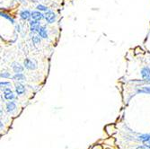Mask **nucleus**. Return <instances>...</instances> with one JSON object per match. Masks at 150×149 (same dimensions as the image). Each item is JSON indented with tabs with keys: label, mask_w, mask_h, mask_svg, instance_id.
Returning a JSON list of instances; mask_svg holds the SVG:
<instances>
[{
	"label": "nucleus",
	"mask_w": 150,
	"mask_h": 149,
	"mask_svg": "<svg viewBox=\"0 0 150 149\" xmlns=\"http://www.w3.org/2000/svg\"><path fill=\"white\" fill-rule=\"evenodd\" d=\"M45 19H46V21H47L49 23H54V21L56 20V16H55V13H54L53 12H51V11H48V12L45 13Z\"/></svg>",
	"instance_id": "obj_1"
},
{
	"label": "nucleus",
	"mask_w": 150,
	"mask_h": 149,
	"mask_svg": "<svg viewBox=\"0 0 150 149\" xmlns=\"http://www.w3.org/2000/svg\"><path fill=\"white\" fill-rule=\"evenodd\" d=\"M137 149H150V145H140V146L137 147Z\"/></svg>",
	"instance_id": "obj_15"
},
{
	"label": "nucleus",
	"mask_w": 150,
	"mask_h": 149,
	"mask_svg": "<svg viewBox=\"0 0 150 149\" xmlns=\"http://www.w3.org/2000/svg\"><path fill=\"white\" fill-rule=\"evenodd\" d=\"M141 75H142V77L146 81H150V68H148V67H144L141 70Z\"/></svg>",
	"instance_id": "obj_3"
},
{
	"label": "nucleus",
	"mask_w": 150,
	"mask_h": 149,
	"mask_svg": "<svg viewBox=\"0 0 150 149\" xmlns=\"http://www.w3.org/2000/svg\"><path fill=\"white\" fill-rule=\"evenodd\" d=\"M3 85H4V86H6V85L8 86V85H10V83H6V82L3 83V82H2V83H1V86H3Z\"/></svg>",
	"instance_id": "obj_19"
},
{
	"label": "nucleus",
	"mask_w": 150,
	"mask_h": 149,
	"mask_svg": "<svg viewBox=\"0 0 150 149\" xmlns=\"http://www.w3.org/2000/svg\"><path fill=\"white\" fill-rule=\"evenodd\" d=\"M16 104L13 102H9L6 104V110L8 112H13V111H16Z\"/></svg>",
	"instance_id": "obj_8"
},
{
	"label": "nucleus",
	"mask_w": 150,
	"mask_h": 149,
	"mask_svg": "<svg viewBox=\"0 0 150 149\" xmlns=\"http://www.w3.org/2000/svg\"><path fill=\"white\" fill-rule=\"evenodd\" d=\"M12 68L16 73H21L23 71V67L17 62H13L12 64Z\"/></svg>",
	"instance_id": "obj_5"
},
{
	"label": "nucleus",
	"mask_w": 150,
	"mask_h": 149,
	"mask_svg": "<svg viewBox=\"0 0 150 149\" xmlns=\"http://www.w3.org/2000/svg\"><path fill=\"white\" fill-rule=\"evenodd\" d=\"M32 17L33 20H36V21H40V20H42L44 16L42 13H40L38 11H33L32 13Z\"/></svg>",
	"instance_id": "obj_6"
},
{
	"label": "nucleus",
	"mask_w": 150,
	"mask_h": 149,
	"mask_svg": "<svg viewBox=\"0 0 150 149\" xmlns=\"http://www.w3.org/2000/svg\"><path fill=\"white\" fill-rule=\"evenodd\" d=\"M33 42L35 44H38V43H40V38H39V37H37V36H33Z\"/></svg>",
	"instance_id": "obj_13"
},
{
	"label": "nucleus",
	"mask_w": 150,
	"mask_h": 149,
	"mask_svg": "<svg viewBox=\"0 0 150 149\" xmlns=\"http://www.w3.org/2000/svg\"><path fill=\"white\" fill-rule=\"evenodd\" d=\"M37 8L39 9V10H40V11H47V7L46 6H42V5H39L38 6H37Z\"/></svg>",
	"instance_id": "obj_14"
},
{
	"label": "nucleus",
	"mask_w": 150,
	"mask_h": 149,
	"mask_svg": "<svg viewBox=\"0 0 150 149\" xmlns=\"http://www.w3.org/2000/svg\"><path fill=\"white\" fill-rule=\"evenodd\" d=\"M30 25H31V31H32V32L39 31V29L40 28V23H39L38 21H36V20L32 21V22H31V23H30Z\"/></svg>",
	"instance_id": "obj_7"
},
{
	"label": "nucleus",
	"mask_w": 150,
	"mask_h": 149,
	"mask_svg": "<svg viewBox=\"0 0 150 149\" xmlns=\"http://www.w3.org/2000/svg\"><path fill=\"white\" fill-rule=\"evenodd\" d=\"M139 92L140 93H150V88H144L143 90H140Z\"/></svg>",
	"instance_id": "obj_18"
},
{
	"label": "nucleus",
	"mask_w": 150,
	"mask_h": 149,
	"mask_svg": "<svg viewBox=\"0 0 150 149\" xmlns=\"http://www.w3.org/2000/svg\"><path fill=\"white\" fill-rule=\"evenodd\" d=\"M39 34L40 37H42L44 39H46L48 37V33H47V30L44 28V27H40V28L39 29Z\"/></svg>",
	"instance_id": "obj_11"
},
{
	"label": "nucleus",
	"mask_w": 150,
	"mask_h": 149,
	"mask_svg": "<svg viewBox=\"0 0 150 149\" xmlns=\"http://www.w3.org/2000/svg\"><path fill=\"white\" fill-rule=\"evenodd\" d=\"M1 16H2L3 17H5V18H6V19H8V20H9V21H11L12 23H13V19H12L11 17H9V16H7V15H6V13H1Z\"/></svg>",
	"instance_id": "obj_16"
},
{
	"label": "nucleus",
	"mask_w": 150,
	"mask_h": 149,
	"mask_svg": "<svg viewBox=\"0 0 150 149\" xmlns=\"http://www.w3.org/2000/svg\"><path fill=\"white\" fill-rule=\"evenodd\" d=\"M24 66L27 69H30V70H33V69H35L36 68V64L34 61H33L32 59H26L24 60Z\"/></svg>",
	"instance_id": "obj_2"
},
{
	"label": "nucleus",
	"mask_w": 150,
	"mask_h": 149,
	"mask_svg": "<svg viewBox=\"0 0 150 149\" xmlns=\"http://www.w3.org/2000/svg\"><path fill=\"white\" fill-rule=\"evenodd\" d=\"M4 96H5V98L6 100H9V101H11V100H13V98H15V95H13V92L9 88H6V89L4 90Z\"/></svg>",
	"instance_id": "obj_4"
},
{
	"label": "nucleus",
	"mask_w": 150,
	"mask_h": 149,
	"mask_svg": "<svg viewBox=\"0 0 150 149\" xmlns=\"http://www.w3.org/2000/svg\"><path fill=\"white\" fill-rule=\"evenodd\" d=\"M16 91L17 93V94H19V95H21V94H23L24 92H25V88L23 85L21 84H17L16 85Z\"/></svg>",
	"instance_id": "obj_10"
},
{
	"label": "nucleus",
	"mask_w": 150,
	"mask_h": 149,
	"mask_svg": "<svg viewBox=\"0 0 150 149\" xmlns=\"http://www.w3.org/2000/svg\"><path fill=\"white\" fill-rule=\"evenodd\" d=\"M1 76L2 77H10V75L7 72H2L1 73Z\"/></svg>",
	"instance_id": "obj_17"
},
{
	"label": "nucleus",
	"mask_w": 150,
	"mask_h": 149,
	"mask_svg": "<svg viewBox=\"0 0 150 149\" xmlns=\"http://www.w3.org/2000/svg\"><path fill=\"white\" fill-rule=\"evenodd\" d=\"M24 76L22 74V73H16L15 76H13V79H15V80H24Z\"/></svg>",
	"instance_id": "obj_12"
},
{
	"label": "nucleus",
	"mask_w": 150,
	"mask_h": 149,
	"mask_svg": "<svg viewBox=\"0 0 150 149\" xmlns=\"http://www.w3.org/2000/svg\"><path fill=\"white\" fill-rule=\"evenodd\" d=\"M21 17H22V19H23V20H29L30 19V17L32 16V13L28 11V10H23L22 13H21Z\"/></svg>",
	"instance_id": "obj_9"
}]
</instances>
